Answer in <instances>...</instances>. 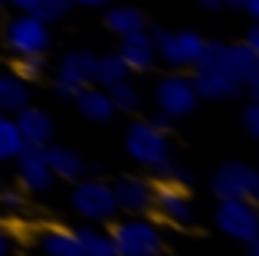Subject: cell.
<instances>
[{
	"label": "cell",
	"instance_id": "6da1fadb",
	"mask_svg": "<svg viewBox=\"0 0 259 256\" xmlns=\"http://www.w3.org/2000/svg\"><path fill=\"white\" fill-rule=\"evenodd\" d=\"M125 151L135 164L148 167V171L161 174V178H164L167 167H171V141H167V132L154 128L148 118H138V122L128 125Z\"/></svg>",
	"mask_w": 259,
	"mask_h": 256
},
{
	"label": "cell",
	"instance_id": "7a4b0ae2",
	"mask_svg": "<svg viewBox=\"0 0 259 256\" xmlns=\"http://www.w3.org/2000/svg\"><path fill=\"white\" fill-rule=\"evenodd\" d=\"M118 256H158L164 250V233L154 220H148V214L141 217H128L118 220V224L108 230Z\"/></svg>",
	"mask_w": 259,
	"mask_h": 256
},
{
	"label": "cell",
	"instance_id": "3957f363",
	"mask_svg": "<svg viewBox=\"0 0 259 256\" xmlns=\"http://www.w3.org/2000/svg\"><path fill=\"white\" fill-rule=\"evenodd\" d=\"M69 204L72 210L79 214L82 220H92V224H112L118 217V204H115V191L108 181L102 178H79L72 181L69 191Z\"/></svg>",
	"mask_w": 259,
	"mask_h": 256
},
{
	"label": "cell",
	"instance_id": "277c9868",
	"mask_svg": "<svg viewBox=\"0 0 259 256\" xmlns=\"http://www.w3.org/2000/svg\"><path fill=\"white\" fill-rule=\"evenodd\" d=\"M151 39H154L158 56L174 69H194L203 43H207L197 30H164V26H154Z\"/></svg>",
	"mask_w": 259,
	"mask_h": 256
},
{
	"label": "cell",
	"instance_id": "5b68a950",
	"mask_svg": "<svg viewBox=\"0 0 259 256\" xmlns=\"http://www.w3.org/2000/svg\"><path fill=\"white\" fill-rule=\"evenodd\" d=\"M210 191L217 200H256L259 171L246 161H223L210 178Z\"/></svg>",
	"mask_w": 259,
	"mask_h": 256
},
{
	"label": "cell",
	"instance_id": "8992f818",
	"mask_svg": "<svg viewBox=\"0 0 259 256\" xmlns=\"http://www.w3.org/2000/svg\"><path fill=\"white\" fill-rule=\"evenodd\" d=\"M50 23L33 13H17L7 20L4 26V43L13 56H26V53H46L50 50Z\"/></svg>",
	"mask_w": 259,
	"mask_h": 256
},
{
	"label": "cell",
	"instance_id": "52a82bcc",
	"mask_svg": "<svg viewBox=\"0 0 259 256\" xmlns=\"http://www.w3.org/2000/svg\"><path fill=\"white\" fill-rule=\"evenodd\" d=\"M197 92H194V82L190 76L184 72H171V76H161L158 86H154V105L161 112H167L171 118H184L197 109Z\"/></svg>",
	"mask_w": 259,
	"mask_h": 256
},
{
	"label": "cell",
	"instance_id": "ba28073f",
	"mask_svg": "<svg viewBox=\"0 0 259 256\" xmlns=\"http://www.w3.org/2000/svg\"><path fill=\"white\" fill-rule=\"evenodd\" d=\"M217 227L227 237L249 243L259 237V210L253 200H220L217 204Z\"/></svg>",
	"mask_w": 259,
	"mask_h": 256
},
{
	"label": "cell",
	"instance_id": "9c48e42d",
	"mask_svg": "<svg viewBox=\"0 0 259 256\" xmlns=\"http://www.w3.org/2000/svg\"><path fill=\"white\" fill-rule=\"evenodd\" d=\"M223 72L240 86V92L246 99H259V53L246 50L243 43H227Z\"/></svg>",
	"mask_w": 259,
	"mask_h": 256
},
{
	"label": "cell",
	"instance_id": "30bf717a",
	"mask_svg": "<svg viewBox=\"0 0 259 256\" xmlns=\"http://www.w3.org/2000/svg\"><path fill=\"white\" fill-rule=\"evenodd\" d=\"M13 161H17V178L26 194H50L53 191L56 178H53L50 164L43 158V145H23Z\"/></svg>",
	"mask_w": 259,
	"mask_h": 256
},
{
	"label": "cell",
	"instance_id": "8fae6325",
	"mask_svg": "<svg viewBox=\"0 0 259 256\" xmlns=\"http://www.w3.org/2000/svg\"><path fill=\"white\" fill-rule=\"evenodd\" d=\"M151 210H158L167 224L177 227H190L194 224V207H190V197L184 187H177L174 181H161V184H151Z\"/></svg>",
	"mask_w": 259,
	"mask_h": 256
},
{
	"label": "cell",
	"instance_id": "7c38bea8",
	"mask_svg": "<svg viewBox=\"0 0 259 256\" xmlns=\"http://www.w3.org/2000/svg\"><path fill=\"white\" fill-rule=\"evenodd\" d=\"M115 191V204H118V214H128V217H141V214H151V181L145 178H118L112 184Z\"/></svg>",
	"mask_w": 259,
	"mask_h": 256
},
{
	"label": "cell",
	"instance_id": "4fadbf2b",
	"mask_svg": "<svg viewBox=\"0 0 259 256\" xmlns=\"http://www.w3.org/2000/svg\"><path fill=\"white\" fill-rule=\"evenodd\" d=\"M118 56L125 59V66L135 69V72L151 69L154 59H158V50H154V39H151V33H148V26L145 30H135V33H125V36L118 39Z\"/></svg>",
	"mask_w": 259,
	"mask_h": 256
},
{
	"label": "cell",
	"instance_id": "5bb4252c",
	"mask_svg": "<svg viewBox=\"0 0 259 256\" xmlns=\"http://www.w3.org/2000/svg\"><path fill=\"white\" fill-rule=\"evenodd\" d=\"M95 53L89 50H69L63 59H59V69H56V79L72 89H82V86H92L95 82Z\"/></svg>",
	"mask_w": 259,
	"mask_h": 256
},
{
	"label": "cell",
	"instance_id": "9a60e30c",
	"mask_svg": "<svg viewBox=\"0 0 259 256\" xmlns=\"http://www.w3.org/2000/svg\"><path fill=\"white\" fill-rule=\"evenodd\" d=\"M13 125L20 128V135H23L26 145H50V141H53V132H56L53 118L46 115L43 109L30 105V102H26L23 109L13 112Z\"/></svg>",
	"mask_w": 259,
	"mask_h": 256
},
{
	"label": "cell",
	"instance_id": "2e32d148",
	"mask_svg": "<svg viewBox=\"0 0 259 256\" xmlns=\"http://www.w3.org/2000/svg\"><path fill=\"white\" fill-rule=\"evenodd\" d=\"M76 109H79V115L89 118V122H95V125H108V122H115V105H112V99H108V92L102 89V86H82V89L76 92Z\"/></svg>",
	"mask_w": 259,
	"mask_h": 256
},
{
	"label": "cell",
	"instance_id": "e0dca14e",
	"mask_svg": "<svg viewBox=\"0 0 259 256\" xmlns=\"http://www.w3.org/2000/svg\"><path fill=\"white\" fill-rule=\"evenodd\" d=\"M190 82H194L197 99H207V102H223V99L240 96V86L223 69H194Z\"/></svg>",
	"mask_w": 259,
	"mask_h": 256
},
{
	"label": "cell",
	"instance_id": "ac0fdd59",
	"mask_svg": "<svg viewBox=\"0 0 259 256\" xmlns=\"http://www.w3.org/2000/svg\"><path fill=\"white\" fill-rule=\"evenodd\" d=\"M43 158L50 164L53 178H63V181H79L85 174V158L69 145H43Z\"/></svg>",
	"mask_w": 259,
	"mask_h": 256
},
{
	"label": "cell",
	"instance_id": "d6986e66",
	"mask_svg": "<svg viewBox=\"0 0 259 256\" xmlns=\"http://www.w3.org/2000/svg\"><path fill=\"white\" fill-rule=\"evenodd\" d=\"M36 250L43 256H82L79 237L72 230H63V227H46V230H39L36 233Z\"/></svg>",
	"mask_w": 259,
	"mask_h": 256
},
{
	"label": "cell",
	"instance_id": "ffe728a7",
	"mask_svg": "<svg viewBox=\"0 0 259 256\" xmlns=\"http://www.w3.org/2000/svg\"><path fill=\"white\" fill-rule=\"evenodd\" d=\"M105 26L115 33V36H125V33H135V30H145L148 20L138 7H108L105 10Z\"/></svg>",
	"mask_w": 259,
	"mask_h": 256
},
{
	"label": "cell",
	"instance_id": "44dd1931",
	"mask_svg": "<svg viewBox=\"0 0 259 256\" xmlns=\"http://www.w3.org/2000/svg\"><path fill=\"white\" fill-rule=\"evenodd\" d=\"M7 4L13 7V10L20 13H33V17L46 20V23H56V20L66 17V10H69V0H7Z\"/></svg>",
	"mask_w": 259,
	"mask_h": 256
},
{
	"label": "cell",
	"instance_id": "7402d4cb",
	"mask_svg": "<svg viewBox=\"0 0 259 256\" xmlns=\"http://www.w3.org/2000/svg\"><path fill=\"white\" fill-rule=\"evenodd\" d=\"M30 102V82H23L20 76H13V72H7L4 82H0V112H17L23 109V105Z\"/></svg>",
	"mask_w": 259,
	"mask_h": 256
},
{
	"label": "cell",
	"instance_id": "603a6c76",
	"mask_svg": "<svg viewBox=\"0 0 259 256\" xmlns=\"http://www.w3.org/2000/svg\"><path fill=\"white\" fill-rule=\"evenodd\" d=\"M128 72L132 69L125 66V59H121L118 53H102V56L95 59V86H102V89L128 79Z\"/></svg>",
	"mask_w": 259,
	"mask_h": 256
},
{
	"label": "cell",
	"instance_id": "cb8c5ba5",
	"mask_svg": "<svg viewBox=\"0 0 259 256\" xmlns=\"http://www.w3.org/2000/svg\"><path fill=\"white\" fill-rule=\"evenodd\" d=\"M79 246H82V256H118L112 237L105 230H95V227H79L76 230Z\"/></svg>",
	"mask_w": 259,
	"mask_h": 256
},
{
	"label": "cell",
	"instance_id": "d4e9b609",
	"mask_svg": "<svg viewBox=\"0 0 259 256\" xmlns=\"http://www.w3.org/2000/svg\"><path fill=\"white\" fill-rule=\"evenodd\" d=\"M108 99H112V105H115V112H128V115H135V112L141 109V89L135 82H128V79H121V82H115V86H108Z\"/></svg>",
	"mask_w": 259,
	"mask_h": 256
},
{
	"label": "cell",
	"instance_id": "484cf974",
	"mask_svg": "<svg viewBox=\"0 0 259 256\" xmlns=\"http://www.w3.org/2000/svg\"><path fill=\"white\" fill-rule=\"evenodd\" d=\"M23 145L26 141H23V135H20V128L13 125V118L0 115V161H13Z\"/></svg>",
	"mask_w": 259,
	"mask_h": 256
},
{
	"label": "cell",
	"instance_id": "4316f807",
	"mask_svg": "<svg viewBox=\"0 0 259 256\" xmlns=\"http://www.w3.org/2000/svg\"><path fill=\"white\" fill-rule=\"evenodd\" d=\"M43 72H46V53H26V56H17V63H13V76H20L23 82L43 79Z\"/></svg>",
	"mask_w": 259,
	"mask_h": 256
},
{
	"label": "cell",
	"instance_id": "83f0119b",
	"mask_svg": "<svg viewBox=\"0 0 259 256\" xmlns=\"http://www.w3.org/2000/svg\"><path fill=\"white\" fill-rule=\"evenodd\" d=\"M164 178H167V181H174V184H177V187H184V191L197 184V171H194V167H187V164H171Z\"/></svg>",
	"mask_w": 259,
	"mask_h": 256
},
{
	"label": "cell",
	"instance_id": "f1b7e54d",
	"mask_svg": "<svg viewBox=\"0 0 259 256\" xmlns=\"http://www.w3.org/2000/svg\"><path fill=\"white\" fill-rule=\"evenodd\" d=\"M0 207L10 214H23L26 210V197L23 191H7V187H0Z\"/></svg>",
	"mask_w": 259,
	"mask_h": 256
},
{
	"label": "cell",
	"instance_id": "f546056e",
	"mask_svg": "<svg viewBox=\"0 0 259 256\" xmlns=\"http://www.w3.org/2000/svg\"><path fill=\"white\" fill-rule=\"evenodd\" d=\"M243 128H246L249 138H259V102L249 99L246 109H243Z\"/></svg>",
	"mask_w": 259,
	"mask_h": 256
},
{
	"label": "cell",
	"instance_id": "4dcf8cb0",
	"mask_svg": "<svg viewBox=\"0 0 259 256\" xmlns=\"http://www.w3.org/2000/svg\"><path fill=\"white\" fill-rule=\"evenodd\" d=\"M148 122H151L154 128H161V132H171V128H174V122H177V118H171V115H167V112H154V115L151 118H148Z\"/></svg>",
	"mask_w": 259,
	"mask_h": 256
},
{
	"label": "cell",
	"instance_id": "1f68e13d",
	"mask_svg": "<svg viewBox=\"0 0 259 256\" xmlns=\"http://www.w3.org/2000/svg\"><path fill=\"white\" fill-rule=\"evenodd\" d=\"M53 92H56V99H66V102H72L79 89H72V86H66V82H59V79H53Z\"/></svg>",
	"mask_w": 259,
	"mask_h": 256
},
{
	"label": "cell",
	"instance_id": "d6a6232c",
	"mask_svg": "<svg viewBox=\"0 0 259 256\" xmlns=\"http://www.w3.org/2000/svg\"><path fill=\"white\" fill-rule=\"evenodd\" d=\"M243 46L253 50V53H259V26H256V20H253V26L246 30V36H243Z\"/></svg>",
	"mask_w": 259,
	"mask_h": 256
},
{
	"label": "cell",
	"instance_id": "836d02e7",
	"mask_svg": "<svg viewBox=\"0 0 259 256\" xmlns=\"http://www.w3.org/2000/svg\"><path fill=\"white\" fill-rule=\"evenodd\" d=\"M240 10L246 13L249 20H259V0H243V4H240Z\"/></svg>",
	"mask_w": 259,
	"mask_h": 256
},
{
	"label": "cell",
	"instance_id": "e575fe53",
	"mask_svg": "<svg viewBox=\"0 0 259 256\" xmlns=\"http://www.w3.org/2000/svg\"><path fill=\"white\" fill-rule=\"evenodd\" d=\"M200 7H203L207 13H220V10H223V0H200Z\"/></svg>",
	"mask_w": 259,
	"mask_h": 256
},
{
	"label": "cell",
	"instance_id": "d590c367",
	"mask_svg": "<svg viewBox=\"0 0 259 256\" xmlns=\"http://www.w3.org/2000/svg\"><path fill=\"white\" fill-rule=\"evenodd\" d=\"M0 256H10V237H7L4 227H0Z\"/></svg>",
	"mask_w": 259,
	"mask_h": 256
},
{
	"label": "cell",
	"instance_id": "8d00e7d4",
	"mask_svg": "<svg viewBox=\"0 0 259 256\" xmlns=\"http://www.w3.org/2000/svg\"><path fill=\"white\" fill-rule=\"evenodd\" d=\"M69 4H79V7H108L112 0H69Z\"/></svg>",
	"mask_w": 259,
	"mask_h": 256
},
{
	"label": "cell",
	"instance_id": "74e56055",
	"mask_svg": "<svg viewBox=\"0 0 259 256\" xmlns=\"http://www.w3.org/2000/svg\"><path fill=\"white\" fill-rule=\"evenodd\" d=\"M246 256H259V237H256V240H249V243H246Z\"/></svg>",
	"mask_w": 259,
	"mask_h": 256
},
{
	"label": "cell",
	"instance_id": "f35d334b",
	"mask_svg": "<svg viewBox=\"0 0 259 256\" xmlns=\"http://www.w3.org/2000/svg\"><path fill=\"white\" fill-rule=\"evenodd\" d=\"M240 4L243 0H223V7H230V10H240Z\"/></svg>",
	"mask_w": 259,
	"mask_h": 256
},
{
	"label": "cell",
	"instance_id": "ab89813d",
	"mask_svg": "<svg viewBox=\"0 0 259 256\" xmlns=\"http://www.w3.org/2000/svg\"><path fill=\"white\" fill-rule=\"evenodd\" d=\"M4 76H7V72H4V69H0V82H4Z\"/></svg>",
	"mask_w": 259,
	"mask_h": 256
},
{
	"label": "cell",
	"instance_id": "60d3db41",
	"mask_svg": "<svg viewBox=\"0 0 259 256\" xmlns=\"http://www.w3.org/2000/svg\"><path fill=\"white\" fill-rule=\"evenodd\" d=\"M0 187H4V181H0Z\"/></svg>",
	"mask_w": 259,
	"mask_h": 256
},
{
	"label": "cell",
	"instance_id": "b9f144b4",
	"mask_svg": "<svg viewBox=\"0 0 259 256\" xmlns=\"http://www.w3.org/2000/svg\"><path fill=\"white\" fill-rule=\"evenodd\" d=\"M0 4H7V0H0Z\"/></svg>",
	"mask_w": 259,
	"mask_h": 256
},
{
	"label": "cell",
	"instance_id": "7bdbcfd3",
	"mask_svg": "<svg viewBox=\"0 0 259 256\" xmlns=\"http://www.w3.org/2000/svg\"><path fill=\"white\" fill-rule=\"evenodd\" d=\"M0 115H4V112H0Z\"/></svg>",
	"mask_w": 259,
	"mask_h": 256
}]
</instances>
